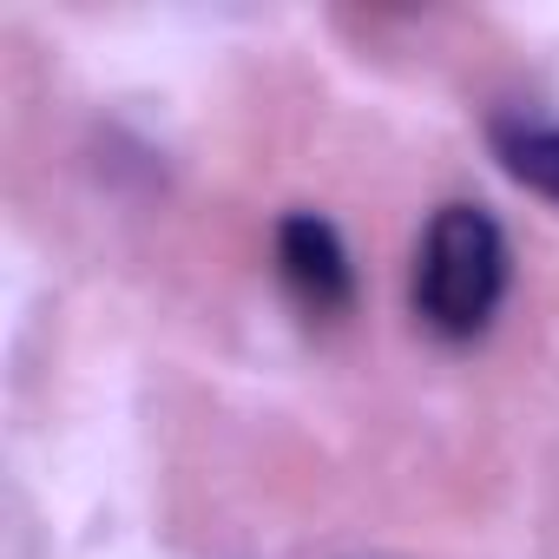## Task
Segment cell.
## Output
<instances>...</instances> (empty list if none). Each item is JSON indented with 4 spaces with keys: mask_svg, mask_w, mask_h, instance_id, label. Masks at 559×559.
<instances>
[{
    "mask_svg": "<svg viewBox=\"0 0 559 559\" xmlns=\"http://www.w3.org/2000/svg\"><path fill=\"white\" fill-rule=\"evenodd\" d=\"M507 230L487 204H441L415 250V317L441 343H474L507 304Z\"/></svg>",
    "mask_w": 559,
    "mask_h": 559,
    "instance_id": "1",
    "label": "cell"
},
{
    "mask_svg": "<svg viewBox=\"0 0 559 559\" xmlns=\"http://www.w3.org/2000/svg\"><path fill=\"white\" fill-rule=\"evenodd\" d=\"M487 145H493V158H500V171L513 185H526V191L559 204V119L526 112V106L520 112H493L487 119Z\"/></svg>",
    "mask_w": 559,
    "mask_h": 559,
    "instance_id": "3",
    "label": "cell"
},
{
    "mask_svg": "<svg viewBox=\"0 0 559 559\" xmlns=\"http://www.w3.org/2000/svg\"><path fill=\"white\" fill-rule=\"evenodd\" d=\"M276 276L304 317H343L356 304V263L349 243L330 217L317 211H290L276 224Z\"/></svg>",
    "mask_w": 559,
    "mask_h": 559,
    "instance_id": "2",
    "label": "cell"
}]
</instances>
